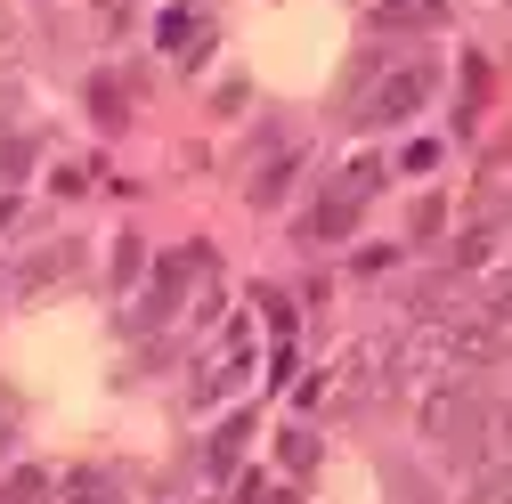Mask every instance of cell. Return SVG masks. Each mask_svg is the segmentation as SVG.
Here are the masks:
<instances>
[{
  "label": "cell",
  "mask_w": 512,
  "mask_h": 504,
  "mask_svg": "<svg viewBox=\"0 0 512 504\" xmlns=\"http://www.w3.org/2000/svg\"><path fill=\"white\" fill-rule=\"evenodd\" d=\"M17 212H25L17 196H0V236H9V228H17Z\"/></svg>",
  "instance_id": "obj_16"
},
{
  "label": "cell",
  "mask_w": 512,
  "mask_h": 504,
  "mask_svg": "<svg viewBox=\"0 0 512 504\" xmlns=\"http://www.w3.org/2000/svg\"><path fill=\"white\" fill-rule=\"evenodd\" d=\"M277 464H285L293 480H301V472H317V439H309V431H285V439H277Z\"/></svg>",
  "instance_id": "obj_8"
},
{
  "label": "cell",
  "mask_w": 512,
  "mask_h": 504,
  "mask_svg": "<svg viewBox=\"0 0 512 504\" xmlns=\"http://www.w3.org/2000/svg\"><path fill=\"white\" fill-rule=\"evenodd\" d=\"M66 269H74V244H49L41 261H25V269H17V285L33 293V285H57V277H66Z\"/></svg>",
  "instance_id": "obj_6"
},
{
  "label": "cell",
  "mask_w": 512,
  "mask_h": 504,
  "mask_svg": "<svg viewBox=\"0 0 512 504\" xmlns=\"http://www.w3.org/2000/svg\"><path fill=\"white\" fill-rule=\"evenodd\" d=\"M244 431H252V423H244V415H236V423H228V431H220V439H212V472H236V439H244Z\"/></svg>",
  "instance_id": "obj_11"
},
{
  "label": "cell",
  "mask_w": 512,
  "mask_h": 504,
  "mask_svg": "<svg viewBox=\"0 0 512 504\" xmlns=\"http://www.w3.org/2000/svg\"><path fill=\"white\" fill-rule=\"evenodd\" d=\"M155 41H163V49H179V41H196V17H187V9H171V17L155 25Z\"/></svg>",
  "instance_id": "obj_13"
},
{
  "label": "cell",
  "mask_w": 512,
  "mask_h": 504,
  "mask_svg": "<svg viewBox=\"0 0 512 504\" xmlns=\"http://www.w3.org/2000/svg\"><path fill=\"white\" fill-rule=\"evenodd\" d=\"M244 366H252V350H244V326H236V334H228V342H220V350L196 366V399H220V391H236V383H244Z\"/></svg>",
  "instance_id": "obj_4"
},
{
  "label": "cell",
  "mask_w": 512,
  "mask_h": 504,
  "mask_svg": "<svg viewBox=\"0 0 512 504\" xmlns=\"http://www.w3.org/2000/svg\"><path fill=\"white\" fill-rule=\"evenodd\" d=\"M0 504H49V472H9V480H0Z\"/></svg>",
  "instance_id": "obj_7"
},
{
  "label": "cell",
  "mask_w": 512,
  "mask_h": 504,
  "mask_svg": "<svg viewBox=\"0 0 512 504\" xmlns=\"http://www.w3.org/2000/svg\"><path fill=\"white\" fill-rule=\"evenodd\" d=\"M25 163H33V139H0V171H9V179H17Z\"/></svg>",
  "instance_id": "obj_14"
},
{
  "label": "cell",
  "mask_w": 512,
  "mask_h": 504,
  "mask_svg": "<svg viewBox=\"0 0 512 504\" xmlns=\"http://www.w3.org/2000/svg\"><path fill=\"white\" fill-rule=\"evenodd\" d=\"M431 82H439V74L423 66V57H415V66H391V74L366 90L358 122H407V114H423V106H431Z\"/></svg>",
  "instance_id": "obj_2"
},
{
  "label": "cell",
  "mask_w": 512,
  "mask_h": 504,
  "mask_svg": "<svg viewBox=\"0 0 512 504\" xmlns=\"http://www.w3.org/2000/svg\"><path fill=\"white\" fill-rule=\"evenodd\" d=\"M17 439V399H9V383H0V448Z\"/></svg>",
  "instance_id": "obj_15"
},
{
  "label": "cell",
  "mask_w": 512,
  "mask_h": 504,
  "mask_svg": "<svg viewBox=\"0 0 512 504\" xmlns=\"http://www.w3.org/2000/svg\"><path fill=\"white\" fill-rule=\"evenodd\" d=\"M90 114H98L106 131H114V122L131 114V98H122V82H90Z\"/></svg>",
  "instance_id": "obj_9"
},
{
  "label": "cell",
  "mask_w": 512,
  "mask_h": 504,
  "mask_svg": "<svg viewBox=\"0 0 512 504\" xmlns=\"http://www.w3.org/2000/svg\"><path fill=\"white\" fill-rule=\"evenodd\" d=\"M423 17V0H374V25L382 33H391V25H415Z\"/></svg>",
  "instance_id": "obj_12"
},
{
  "label": "cell",
  "mask_w": 512,
  "mask_h": 504,
  "mask_svg": "<svg viewBox=\"0 0 512 504\" xmlns=\"http://www.w3.org/2000/svg\"><path fill=\"white\" fill-rule=\"evenodd\" d=\"M66 496H74V504H122V480L98 472V464H82V472L66 480Z\"/></svg>",
  "instance_id": "obj_5"
},
{
  "label": "cell",
  "mask_w": 512,
  "mask_h": 504,
  "mask_svg": "<svg viewBox=\"0 0 512 504\" xmlns=\"http://www.w3.org/2000/svg\"><path fill=\"white\" fill-rule=\"evenodd\" d=\"M382 187V163H350L326 196H317V212H309V236H326V244H342L350 228H358V212H366V196Z\"/></svg>",
  "instance_id": "obj_1"
},
{
  "label": "cell",
  "mask_w": 512,
  "mask_h": 504,
  "mask_svg": "<svg viewBox=\"0 0 512 504\" xmlns=\"http://www.w3.org/2000/svg\"><path fill=\"white\" fill-rule=\"evenodd\" d=\"M472 423H480V399H472L464 383H439V391L423 399V431H431V439H464Z\"/></svg>",
  "instance_id": "obj_3"
},
{
  "label": "cell",
  "mask_w": 512,
  "mask_h": 504,
  "mask_svg": "<svg viewBox=\"0 0 512 504\" xmlns=\"http://www.w3.org/2000/svg\"><path fill=\"white\" fill-rule=\"evenodd\" d=\"M293 163H301V155H277L261 179H252V204H277V196H285V179H293Z\"/></svg>",
  "instance_id": "obj_10"
}]
</instances>
